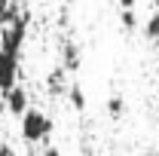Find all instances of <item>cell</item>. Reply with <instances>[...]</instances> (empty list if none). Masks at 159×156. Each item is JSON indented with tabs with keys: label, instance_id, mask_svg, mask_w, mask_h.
<instances>
[{
	"label": "cell",
	"instance_id": "cell-1",
	"mask_svg": "<svg viewBox=\"0 0 159 156\" xmlns=\"http://www.w3.org/2000/svg\"><path fill=\"white\" fill-rule=\"evenodd\" d=\"M21 138H25V144H43L46 138L52 135V119L46 117L43 110H37V107H28L25 113H21Z\"/></svg>",
	"mask_w": 159,
	"mask_h": 156
},
{
	"label": "cell",
	"instance_id": "cell-2",
	"mask_svg": "<svg viewBox=\"0 0 159 156\" xmlns=\"http://www.w3.org/2000/svg\"><path fill=\"white\" fill-rule=\"evenodd\" d=\"M25 40H28V16H19V19H12L9 25L0 28V52L19 58L21 49H25Z\"/></svg>",
	"mask_w": 159,
	"mask_h": 156
},
{
	"label": "cell",
	"instance_id": "cell-3",
	"mask_svg": "<svg viewBox=\"0 0 159 156\" xmlns=\"http://www.w3.org/2000/svg\"><path fill=\"white\" fill-rule=\"evenodd\" d=\"M12 86H19V58L0 52V92H6Z\"/></svg>",
	"mask_w": 159,
	"mask_h": 156
},
{
	"label": "cell",
	"instance_id": "cell-4",
	"mask_svg": "<svg viewBox=\"0 0 159 156\" xmlns=\"http://www.w3.org/2000/svg\"><path fill=\"white\" fill-rule=\"evenodd\" d=\"M3 107H6L12 117H21V113L31 107V101H28V92H25L21 86H12V89H6V92H3Z\"/></svg>",
	"mask_w": 159,
	"mask_h": 156
},
{
	"label": "cell",
	"instance_id": "cell-5",
	"mask_svg": "<svg viewBox=\"0 0 159 156\" xmlns=\"http://www.w3.org/2000/svg\"><path fill=\"white\" fill-rule=\"evenodd\" d=\"M80 64H83V61H80L77 43H70V40H67V43H64V49H61V71H64V74H77Z\"/></svg>",
	"mask_w": 159,
	"mask_h": 156
},
{
	"label": "cell",
	"instance_id": "cell-6",
	"mask_svg": "<svg viewBox=\"0 0 159 156\" xmlns=\"http://www.w3.org/2000/svg\"><path fill=\"white\" fill-rule=\"evenodd\" d=\"M67 101H70L74 110H86V92H83L80 83H70L67 86Z\"/></svg>",
	"mask_w": 159,
	"mask_h": 156
},
{
	"label": "cell",
	"instance_id": "cell-7",
	"mask_svg": "<svg viewBox=\"0 0 159 156\" xmlns=\"http://www.w3.org/2000/svg\"><path fill=\"white\" fill-rule=\"evenodd\" d=\"M144 37L150 40L153 46H159V12H153L150 19L144 21Z\"/></svg>",
	"mask_w": 159,
	"mask_h": 156
},
{
	"label": "cell",
	"instance_id": "cell-8",
	"mask_svg": "<svg viewBox=\"0 0 159 156\" xmlns=\"http://www.w3.org/2000/svg\"><path fill=\"white\" fill-rule=\"evenodd\" d=\"M122 110H125V101H122V95H113V98H107V113L116 119L122 117Z\"/></svg>",
	"mask_w": 159,
	"mask_h": 156
},
{
	"label": "cell",
	"instance_id": "cell-9",
	"mask_svg": "<svg viewBox=\"0 0 159 156\" xmlns=\"http://www.w3.org/2000/svg\"><path fill=\"white\" fill-rule=\"evenodd\" d=\"M119 21H122L125 31H135V28H138V16H135V9H122V12H119Z\"/></svg>",
	"mask_w": 159,
	"mask_h": 156
},
{
	"label": "cell",
	"instance_id": "cell-10",
	"mask_svg": "<svg viewBox=\"0 0 159 156\" xmlns=\"http://www.w3.org/2000/svg\"><path fill=\"white\" fill-rule=\"evenodd\" d=\"M116 3H119V9H135L138 0H116Z\"/></svg>",
	"mask_w": 159,
	"mask_h": 156
},
{
	"label": "cell",
	"instance_id": "cell-11",
	"mask_svg": "<svg viewBox=\"0 0 159 156\" xmlns=\"http://www.w3.org/2000/svg\"><path fill=\"white\" fill-rule=\"evenodd\" d=\"M0 156H16V150H12L9 144H0Z\"/></svg>",
	"mask_w": 159,
	"mask_h": 156
},
{
	"label": "cell",
	"instance_id": "cell-12",
	"mask_svg": "<svg viewBox=\"0 0 159 156\" xmlns=\"http://www.w3.org/2000/svg\"><path fill=\"white\" fill-rule=\"evenodd\" d=\"M43 156H61V153L55 150V147H46V150H43Z\"/></svg>",
	"mask_w": 159,
	"mask_h": 156
}]
</instances>
